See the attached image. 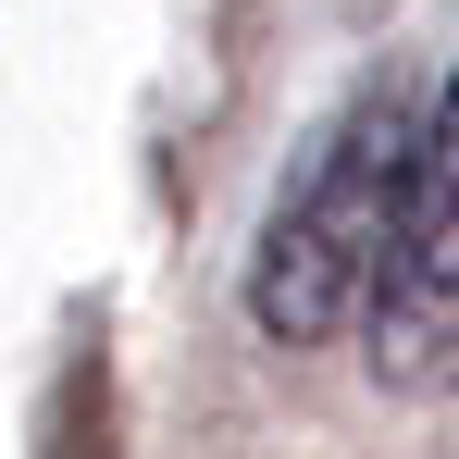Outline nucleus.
Listing matches in <instances>:
<instances>
[{
	"mask_svg": "<svg viewBox=\"0 0 459 459\" xmlns=\"http://www.w3.org/2000/svg\"><path fill=\"white\" fill-rule=\"evenodd\" d=\"M422 125L397 75H360L323 125H310L299 174L273 186L261 248H248V323L273 348H335L360 335L397 286V248H410V186H422Z\"/></svg>",
	"mask_w": 459,
	"mask_h": 459,
	"instance_id": "nucleus-1",
	"label": "nucleus"
},
{
	"mask_svg": "<svg viewBox=\"0 0 459 459\" xmlns=\"http://www.w3.org/2000/svg\"><path fill=\"white\" fill-rule=\"evenodd\" d=\"M373 360L397 385H447L459 373V63L435 87V125H422V186H410V248H397V286L373 310Z\"/></svg>",
	"mask_w": 459,
	"mask_h": 459,
	"instance_id": "nucleus-2",
	"label": "nucleus"
}]
</instances>
